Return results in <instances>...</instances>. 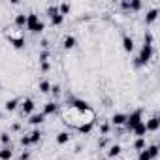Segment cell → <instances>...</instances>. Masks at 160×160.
Returning a JSON list of instances; mask_svg holds the SVG:
<instances>
[{
    "mask_svg": "<svg viewBox=\"0 0 160 160\" xmlns=\"http://www.w3.org/2000/svg\"><path fill=\"white\" fill-rule=\"evenodd\" d=\"M68 141H70V134H68V132H60V134L57 136V143L64 145V143H68Z\"/></svg>",
    "mask_w": 160,
    "mask_h": 160,
    "instance_id": "ac0fdd59",
    "label": "cell"
},
{
    "mask_svg": "<svg viewBox=\"0 0 160 160\" xmlns=\"http://www.w3.org/2000/svg\"><path fill=\"white\" fill-rule=\"evenodd\" d=\"M68 106L73 108L75 111H89V109H91V106H89L87 102H83V100H72Z\"/></svg>",
    "mask_w": 160,
    "mask_h": 160,
    "instance_id": "8992f818",
    "label": "cell"
},
{
    "mask_svg": "<svg viewBox=\"0 0 160 160\" xmlns=\"http://www.w3.org/2000/svg\"><path fill=\"white\" fill-rule=\"evenodd\" d=\"M51 92H53V94H58V92H60V87H58V85H53V87H51Z\"/></svg>",
    "mask_w": 160,
    "mask_h": 160,
    "instance_id": "8d00e7d4",
    "label": "cell"
},
{
    "mask_svg": "<svg viewBox=\"0 0 160 160\" xmlns=\"http://www.w3.org/2000/svg\"><path fill=\"white\" fill-rule=\"evenodd\" d=\"M138 160H151V156H149V152H147V151H139Z\"/></svg>",
    "mask_w": 160,
    "mask_h": 160,
    "instance_id": "f546056e",
    "label": "cell"
},
{
    "mask_svg": "<svg viewBox=\"0 0 160 160\" xmlns=\"http://www.w3.org/2000/svg\"><path fill=\"white\" fill-rule=\"evenodd\" d=\"M92 126H94V122H89V124H83V126H79L77 130L81 132V134H89V132L92 130Z\"/></svg>",
    "mask_w": 160,
    "mask_h": 160,
    "instance_id": "cb8c5ba5",
    "label": "cell"
},
{
    "mask_svg": "<svg viewBox=\"0 0 160 160\" xmlns=\"http://www.w3.org/2000/svg\"><path fill=\"white\" fill-rule=\"evenodd\" d=\"M47 58H49V53H47V51H43V53L40 55V62H47Z\"/></svg>",
    "mask_w": 160,
    "mask_h": 160,
    "instance_id": "836d02e7",
    "label": "cell"
},
{
    "mask_svg": "<svg viewBox=\"0 0 160 160\" xmlns=\"http://www.w3.org/2000/svg\"><path fill=\"white\" fill-rule=\"evenodd\" d=\"M15 27H17V28H25V27H27V15H25V13H19V15L15 17Z\"/></svg>",
    "mask_w": 160,
    "mask_h": 160,
    "instance_id": "4fadbf2b",
    "label": "cell"
},
{
    "mask_svg": "<svg viewBox=\"0 0 160 160\" xmlns=\"http://www.w3.org/2000/svg\"><path fill=\"white\" fill-rule=\"evenodd\" d=\"M21 143H23L25 147H28V145H32V141H30V138H28V136H23V138H21Z\"/></svg>",
    "mask_w": 160,
    "mask_h": 160,
    "instance_id": "d6a6232c",
    "label": "cell"
},
{
    "mask_svg": "<svg viewBox=\"0 0 160 160\" xmlns=\"http://www.w3.org/2000/svg\"><path fill=\"white\" fill-rule=\"evenodd\" d=\"M40 91H42V92H51V85H49L47 81H42V83H40Z\"/></svg>",
    "mask_w": 160,
    "mask_h": 160,
    "instance_id": "4316f807",
    "label": "cell"
},
{
    "mask_svg": "<svg viewBox=\"0 0 160 160\" xmlns=\"http://www.w3.org/2000/svg\"><path fill=\"white\" fill-rule=\"evenodd\" d=\"M158 126H160L158 117H151V119L145 122V128H147V130H151V132H156V130H158Z\"/></svg>",
    "mask_w": 160,
    "mask_h": 160,
    "instance_id": "ba28073f",
    "label": "cell"
},
{
    "mask_svg": "<svg viewBox=\"0 0 160 160\" xmlns=\"http://www.w3.org/2000/svg\"><path fill=\"white\" fill-rule=\"evenodd\" d=\"M58 13H60L62 17H64L66 13H70V4H60V6H58Z\"/></svg>",
    "mask_w": 160,
    "mask_h": 160,
    "instance_id": "d4e9b609",
    "label": "cell"
},
{
    "mask_svg": "<svg viewBox=\"0 0 160 160\" xmlns=\"http://www.w3.org/2000/svg\"><path fill=\"white\" fill-rule=\"evenodd\" d=\"M132 132H134L138 138H145V132H147V128H145V122H139V124H138V126H136Z\"/></svg>",
    "mask_w": 160,
    "mask_h": 160,
    "instance_id": "5bb4252c",
    "label": "cell"
},
{
    "mask_svg": "<svg viewBox=\"0 0 160 160\" xmlns=\"http://www.w3.org/2000/svg\"><path fill=\"white\" fill-rule=\"evenodd\" d=\"M28 158H30V152L28 151H23L21 156H19V160H28Z\"/></svg>",
    "mask_w": 160,
    "mask_h": 160,
    "instance_id": "e575fe53",
    "label": "cell"
},
{
    "mask_svg": "<svg viewBox=\"0 0 160 160\" xmlns=\"http://www.w3.org/2000/svg\"><path fill=\"white\" fill-rule=\"evenodd\" d=\"M27 28L38 34V32H43L45 25L38 19V15H36V13H28V15H27Z\"/></svg>",
    "mask_w": 160,
    "mask_h": 160,
    "instance_id": "7a4b0ae2",
    "label": "cell"
},
{
    "mask_svg": "<svg viewBox=\"0 0 160 160\" xmlns=\"http://www.w3.org/2000/svg\"><path fill=\"white\" fill-rule=\"evenodd\" d=\"M121 6H122V8H124V10H130V2H126V0H124V2H122V4H121Z\"/></svg>",
    "mask_w": 160,
    "mask_h": 160,
    "instance_id": "f35d334b",
    "label": "cell"
},
{
    "mask_svg": "<svg viewBox=\"0 0 160 160\" xmlns=\"http://www.w3.org/2000/svg\"><path fill=\"white\" fill-rule=\"evenodd\" d=\"M134 149H136V151H143V149H145V139H143V138H138L136 143H134Z\"/></svg>",
    "mask_w": 160,
    "mask_h": 160,
    "instance_id": "603a6c76",
    "label": "cell"
},
{
    "mask_svg": "<svg viewBox=\"0 0 160 160\" xmlns=\"http://www.w3.org/2000/svg\"><path fill=\"white\" fill-rule=\"evenodd\" d=\"M34 111V102L30 100V98H27L25 102H23V106H21V113L23 115H30Z\"/></svg>",
    "mask_w": 160,
    "mask_h": 160,
    "instance_id": "52a82bcc",
    "label": "cell"
},
{
    "mask_svg": "<svg viewBox=\"0 0 160 160\" xmlns=\"http://www.w3.org/2000/svg\"><path fill=\"white\" fill-rule=\"evenodd\" d=\"M126 117H128V115H124V113H117V115H113L111 121H113L115 126H122V124L126 122Z\"/></svg>",
    "mask_w": 160,
    "mask_h": 160,
    "instance_id": "7c38bea8",
    "label": "cell"
},
{
    "mask_svg": "<svg viewBox=\"0 0 160 160\" xmlns=\"http://www.w3.org/2000/svg\"><path fill=\"white\" fill-rule=\"evenodd\" d=\"M156 17H158V10H151V12L147 13V17H145V23H147V25H151V23H154V21H156Z\"/></svg>",
    "mask_w": 160,
    "mask_h": 160,
    "instance_id": "2e32d148",
    "label": "cell"
},
{
    "mask_svg": "<svg viewBox=\"0 0 160 160\" xmlns=\"http://www.w3.org/2000/svg\"><path fill=\"white\" fill-rule=\"evenodd\" d=\"M109 132V124H102V134H108Z\"/></svg>",
    "mask_w": 160,
    "mask_h": 160,
    "instance_id": "74e56055",
    "label": "cell"
},
{
    "mask_svg": "<svg viewBox=\"0 0 160 160\" xmlns=\"http://www.w3.org/2000/svg\"><path fill=\"white\" fill-rule=\"evenodd\" d=\"M57 111H58V106L55 102H47L43 106V115H51V113H57Z\"/></svg>",
    "mask_w": 160,
    "mask_h": 160,
    "instance_id": "30bf717a",
    "label": "cell"
},
{
    "mask_svg": "<svg viewBox=\"0 0 160 160\" xmlns=\"http://www.w3.org/2000/svg\"><path fill=\"white\" fill-rule=\"evenodd\" d=\"M151 57H152V45H143V49H141V53H139V57L136 58V66H141V64H147V62L151 60Z\"/></svg>",
    "mask_w": 160,
    "mask_h": 160,
    "instance_id": "277c9868",
    "label": "cell"
},
{
    "mask_svg": "<svg viewBox=\"0 0 160 160\" xmlns=\"http://www.w3.org/2000/svg\"><path fill=\"white\" fill-rule=\"evenodd\" d=\"M122 47H124L126 53H132V51H134V40H132L130 36H124V38H122Z\"/></svg>",
    "mask_w": 160,
    "mask_h": 160,
    "instance_id": "9c48e42d",
    "label": "cell"
},
{
    "mask_svg": "<svg viewBox=\"0 0 160 160\" xmlns=\"http://www.w3.org/2000/svg\"><path fill=\"white\" fill-rule=\"evenodd\" d=\"M42 136H43V134H42V130H34L28 138H30V141H32V143H38V141L42 139Z\"/></svg>",
    "mask_w": 160,
    "mask_h": 160,
    "instance_id": "ffe728a7",
    "label": "cell"
},
{
    "mask_svg": "<svg viewBox=\"0 0 160 160\" xmlns=\"http://www.w3.org/2000/svg\"><path fill=\"white\" fill-rule=\"evenodd\" d=\"M13 158V151H12V145L10 147H4L0 151V160H12Z\"/></svg>",
    "mask_w": 160,
    "mask_h": 160,
    "instance_id": "8fae6325",
    "label": "cell"
},
{
    "mask_svg": "<svg viewBox=\"0 0 160 160\" xmlns=\"http://www.w3.org/2000/svg\"><path fill=\"white\" fill-rule=\"evenodd\" d=\"M62 21H64V17H62L60 13H57V15H53V17H51V25H53V27L62 25Z\"/></svg>",
    "mask_w": 160,
    "mask_h": 160,
    "instance_id": "44dd1931",
    "label": "cell"
},
{
    "mask_svg": "<svg viewBox=\"0 0 160 160\" xmlns=\"http://www.w3.org/2000/svg\"><path fill=\"white\" fill-rule=\"evenodd\" d=\"M8 40L13 43V47L15 49H23L25 47V36H23V32L19 30V32H8Z\"/></svg>",
    "mask_w": 160,
    "mask_h": 160,
    "instance_id": "3957f363",
    "label": "cell"
},
{
    "mask_svg": "<svg viewBox=\"0 0 160 160\" xmlns=\"http://www.w3.org/2000/svg\"><path fill=\"white\" fill-rule=\"evenodd\" d=\"M119 152H121V147H119V145H111V147H109V152H108V154H109V156H117Z\"/></svg>",
    "mask_w": 160,
    "mask_h": 160,
    "instance_id": "484cf974",
    "label": "cell"
},
{
    "mask_svg": "<svg viewBox=\"0 0 160 160\" xmlns=\"http://www.w3.org/2000/svg\"><path fill=\"white\" fill-rule=\"evenodd\" d=\"M49 62H42V72H49Z\"/></svg>",
    "mask_w": 160,
    "mask_h": 160,
    "instance_id": "d590c367",
    "label": "cell"
},
{
    "mask_svg": "<svg viewBox=\"0 0 160 160\" xmlns=\"http://www.w3.org/2000/svg\"><path fill=\"white\" fill-rule=\"evenodd\" d=\"M0 141L4 145H10V134H0Z\"/></svg>",
    "mask_w": 160,
    "mask_h": 160,
    "instance_id": "4dcf8cb0",
    "label": "cell"
},
{
    "mask_svg": "<svg viewBox=\"0 0 160 160\" xmlns=\"http://www.w3.org/2000/svg\"><path fill=\"white\" fill-rule=\"evenodd\" d=\"M19 128H21V124H17V122H15V124H13V126H12V130H13V132H17V130H19Z\"/></svg>",
    "mask_w": 160,
    "mask_h": 160,
    "instance_id": "ab89813d",
    "label": "cell"
},
{
    "mask_svg": "<svg viewBox=\"0 0 160 160\" xmlns=\"http://www.w3.org/2000/svg\"><path fill=\"white\" fill-rule=\"evenodd\" d=\"M145 45H152V34L151 32L145 34Z\"/></svg>",
    "mask_w": 160,
    "mask_h": 160,
    "instance_id": "1f68e13d",
    "label": "cell"
},
{
    "mask_svg": "<svg viewBox=\"0 0 160 160\" xmlns=\"http://www.w3.org/2000/svg\"><path fill=\"white\" fill-rule=\"evenodd\" d=\"M75 47V38L73 36H66L64 38V49H73Z\"/></svg>",
    "mask_w": 160,
    "mask_h": 160,
    "instance_id": "e0dca14e",
    "label": "cell"
},
{
    "mask_svg": "<svg viewBox=\"0 0 160 160\" xmlns=\"http://www.w3.org/2000/svg\"><path fill=\"white\" fill-rule=\"evenodd\" d=\"M130 10H134V12L141 10V2H139V0H132V2H130Z\"/></svg>",
    "mask_w": 160,
    "mask_h": 160,
    "instance_id": "83f0119b",
    "label": "cell"
},
{
    "mask_svg": "<svg viewBox=\"0 0 160 160\" xmlns=\"http://www.w3.org/2000/svg\"><path fill=\"white\" fill-rule=\"evenodd\" d=\"M62 117H64V122L73 126V128H79L83 124H89V122H94V111L89 109V111H75L73 108H66L62 111Z\"/></svg>",
    "mask_w": 160,
    "mask_h": 160,
    "instance_id": "6da1fadb",
    "label": "cell"
},
{
    "mask_svg": "<svg viewBox=\"0 0 160 160\" xmlns=\"http://www.w3.org/2000/svg\"><path fill=\"white\" fill-rule=\"evenodd\" d=\"M141 117H143V111H141V109L134 111L130 117H126V122H124V124H126V128H128V130H134L139 122H143V121H141Z\"/></svg>",
    "mask_w": 160,
    "mask_h": 160,
    "instance_id": "5b68a950",
    "label": "cell"
},
{
    "mask_svg": "<svg viewBox=\"0 0 160 160\" xmlns=\"http://www.w3.org/2000/svg\"><path fill=\"white\" fill-rule=\"evenodd\" d=\"M17 106H19V100H8L4 108H6V111H15Z\"/></svg>",
    "mask_w": 160,
    "mask_h": 160,
    "instance_id": "d6986e66",
    "label": "cell"
},
{
    "mask_svg": "<svg viewBox=\"0 0 160 160\" xmlns=\"http://www.w3.org/2000/svg\"><path fill=\"white\" fill-rule=\"evenodd\" d=\"M145 151L149 152V156H151V160L158 156V145H151V147H149V149H145Z\"/></svg>",
    "mask_w": 160,
    "mask_h": 160,
    "instance_id": "7402d4cb",
    "label": "cell"
},
{
    "mask_svg": "<svg viewBox=\"0 0 160 160\" xmlns=\"http://www.w3.org/2000/svg\"><path fill=\"white\" fill-rule=\"evenodd\" d=\"M57 13H58V6H49V8H47V15H49V17H53V15H57Z\"/></svg>",
    "mask_w": 160,
    "mask_h": 160,
    "instance_id": "f1b7e54d",
    "label": "cell"
},
{
    "mask_svg": "<svg viewBox=\"0 0 160 160\" xmlns=\"http://www.w3.org/2000/svg\"><path fill=\"white\" fill-rule=\"evenodd\" d=\"M43 119H45V115L43 113H36V115H30V124H42L43 122Z\"/></svg>",
    "mask_w": 160,
    "mask_h": 160,
    "instance_id": "9a60e30c",
    "label": "cell"
}]
</instances>
